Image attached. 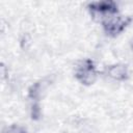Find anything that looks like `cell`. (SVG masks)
I'll return each instance as SVG.
<instances>
[{"instance_id":"2","label":"cell","mask_w":133,"mask_h":133,"mask_svg":"<svg viewBox=\"0 0 133 133\" xmlns=\"http://www.w3.org/2000/svg\"><path fill=\"white\" fill-rule=\"evenodd\" d=\"M126 69L122 65H115L110 70V75L116 79H124L126 77Z\"/></svg>"},{"instance_id":"1","label":"cell","mask_w":133,"mask_h":133,"mask_svg":"<svg viewBox=\"0 0 133 133\" xmlns=\"http://www.w3.org/2000/svg\"><path fill=\"white\" fill-rule=\"evenodd\" d=\"M78 77L81 76V81L84 83H90L94 81V76H95V72H94V68L92 64L88 61L87 65H84L83 68L80 69V71L78 72Z\"/></svg>"}]
</instances>
